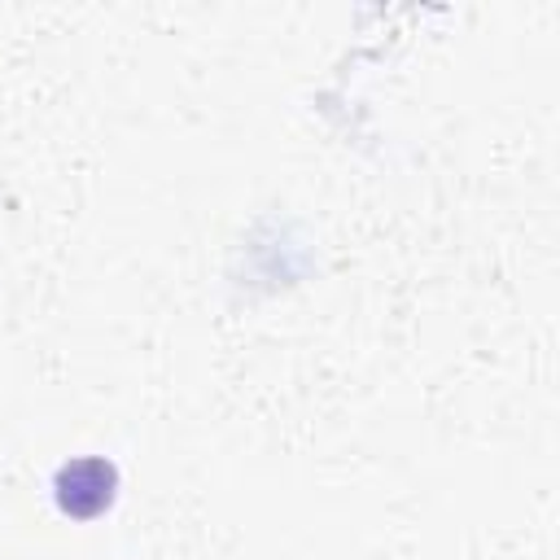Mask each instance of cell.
<instances>
[{"label":"cell","mask_w":560,"mask_h":560,"mask_svg":"<svg viewBox=\"0 0 560 560\" xmlns=\"http://www.w3.org/2000/svg\"><path fill=\"white\" fill-rule=\"evenodd\" d=\"M114 464L105 459H74L57 472V503L70 516H96L114 499Z\"/></svg>","instance_id":"cell-1"}]
</instances>
